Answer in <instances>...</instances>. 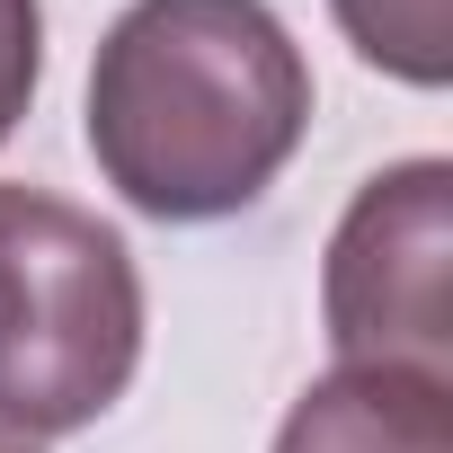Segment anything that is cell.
I'll list each match as a JSON object with an SVG mask.
<instances>
[{
    "label": "cell",
    "mask_w": 453,
    "mask_h": 453,
    "mask_svg": "<svg viewBox=\"0 0 453 453\" xmlns=\"http://www.w3.org/2000/svg\"><path fill=\"white\" fill-rule=\"evenodd\" d=\"M311 134V63L267 0H134L89 63V160L151 222L258 204Z\"/></svg>",
    "instance_id": "6da1fadb"
},
{
    "label": "cell",
    "mask_w": 453,
    "mask_h": 453,
    "mask_svg": "<svg viewBox=\"0 0 453 453\" xmlns=\"http://www.w3.org/2000/svg\"><path fill=\"white\" fill-rule=\"evenodd\" d=\"M320 320L338 365H400L453 382V160L418 151L356 187L329 232Z\"/></svg>",
    "instance_id": "3957f363"
},
{
    "label": "cell",
    "mask_w": 453,
    "mask_h": 453,
    "mask_svg": "<svg viewBox=\"0 0 453 453\" xmlns=\"http://www.w3.org/2000/svg\"><path fill=\"white\" fill-rule=\"evenodd\" d=\"M142 365V267L72 196L0 187V426L81 435Z\"/></svg>",
    "instance_id": "7a4b0ae2"
},
{
    "label": "cell",
    "mask_w": 453,
    "mask_h": 453,
    "mask_svg": "<svg viewBox=\"0 0 453 453\" xmlns=\"http://www.w3.org/2000/svg\"><path fill=\"white\" fill-rule=\"evenodd\" d=\"M0 453H36V444H27V435H10V426H0Z\"/></svg>",
    "instance_id": "52a82bcc"
},
{
    "label": "cell",
    "mask_w": 453,
    "mask_h": 453,
    "mask_svg": "<svg viewBox=\"0 0 453 453\" xmlns=\"http://www.w3.org/2000/svg\"><path fill=\"white\" fill-rule=\"evenodd\" d=\"M276 453H453V382L400 365H338L285 409Z\"/></svg>",
    "instance_id": "277c9868"
},
{
    "label": "cell",
    "mask_w": 453,
    "mask_h": 453,
    "mask_svg": "<svg viewBox=\"0 0 453 453\" xmlns=\"http://www.w3.org/2000/svg\"><path fill=\"white\" fill-rule=\"evenodd\" d=\"M36 81H45V10L36 0H0V142L19 134Z\"/></svg>",
    "instance_id": "8992f818"
},
{
    "label": "cell",
    "mask_w": 453,
    "mask_h": 453,
    "mask_svg": "<svg viewBox=\"0 0 453 453\" xmlns=\"http://www.w3.org/2000/svg\"><path fill=\"white\" fill-rule=\"evenodd\" d=\"M329 10L373 72H391L409 89L453 81V0H329Z\"/></svg>",
    "instance_id": "5b68a950"
}]
</instances>
